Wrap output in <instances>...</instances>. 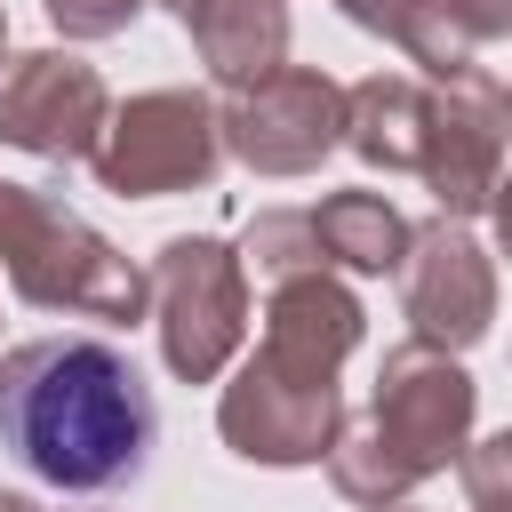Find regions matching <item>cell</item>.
<instances>
[{
    "label": "cell",
    "mask_w": 512,
    "mask_h": 512,
    "mask_svg": "<svg viewBox=\"0 0 512 512\" xmlns=\"http://www.w3.org/2000/svg\"><path fill=\"white\" fill-rule=\"evenodd\" d=\"M0 440L32 480L104 496L152 456V392L104 336H32L0 352Z\"/></svg>",
    "instance_id": "1"
},
{
    "label": "cell",
    "mask_w": 512,
    "mask_h": 512,
    "mask_svg": "<svg viewBox=\"0 0 512 512\" xmlns=\"http://www.w3.org/2000/svg\"><path fill=\"white\" fill-rule=\"evenodd\" d=\"M472 416H480V384L464 376L456 352L432 344H392L376 368V392L360 416H344L336 448H328V480L344 504L376 512L416 496L432 472H448L472 448Z\"/></svg>",
    "instance_id": "2"
},
{
    "label": "cell",
    "mask_w": 512,
    "mask_h": 512,
    "mask_svg": "<svg viewBox=\"0 0 512 512\" xmlns=\"http://www.w3.org/2000/svg\"><path fill=\"white\" fill-rule=\"evenodd\" d=\"M0 280L32 312H80L104 328H136L152 312V280L56 192L0 176Z\"/></svg>",
    "instance_id": "3"
},
{
    "label": "cell",
    "mask_w": 512,
    "mask_h": 512,
    "mask_svg": "<svg viewBox=\"0 0 512 512\" xmlns=\"http://www.w3.org/2000/svg\"><path fill=\"white\" fill-rule=\"evenodd\" d=\"M152 336L176 384H224V368L248 344V272L240 248L216 232H176L152 256Z\"/></svg>",
    "instance_id": "4"
},
{
    "label": "cell",
    "mask_w": 512,
    "mask_h": 512,
    "mask_svg": "<svg viewBox=\"0 0 512 512\" xmlns=\"http://www.w3.org/2000/svg\"><path fill=\"white\" fill-rule=\"evenodd\" d=\"M216 432L240 464H264V472L328 464V448L344 432V384H336V368H312V360H288V352L256 344L224 368Z\"/></svg>",
    "instance_id": "5"
},
{
    "label": "cell",
    "mask_w": 512,
    "mask_h": 512,
    "mask_svg": "<svg viewBox=\"0 0 512 512\" xmlns=\"http://www.w3.org/2000/svg\"><path fill=\"white\" fill-rule=\"evenodd\" d=\"M88 168H96V184L120 192V200L200 192V184L224 168L216 96H200V88H144V96H128V104H112Z\"/></svg>",
    "instance_id": "6"
},
{
    "label": "cell",
    "mask_w": 512,
    "mask_h": 512,
    "mask_svg": "<svg viewBox=\"0 0 512 512\" xmlns=\"http://www.w3.org/2000/svg\"><path fill=\"white\" fill-rule=\"evenodd\" d=\"M504 136H512V112H504V88L464 64L448 80H424V136H416V176L424 192L440 200V216L472 224L488 216L496 184H504Z\"/></svg>",
    "instance_id": "7"
},
{
    "label": "cell",
    "mask_w": 512,
    "mask_h": 512,
    "mask_svg": "<svg viewBox=\"0 0 512 512\" xmlns=\"http://www.w3.org/2000/svg\"><path fill=\"white\" fill-rule=\"evenodd\" d=\"M224 152L256 176H312L336 144H344V80H328L320 64H280L256 88H232L216 104Z\"/></svg>",
    "instance_id": "8"
},
{
    "label": "cell",
    "mask_w": 512,
    "mask_h": 512,
    "mask_svg": "<svg viewBox=\"0 0 512 512\" xmlns=\"http://www.w3.org/2000/svg\"><path fill=\"white\" fill-rule=\"evenodd\" d=\"M400 312H408L416 344L456 352V360L496 328V256L480 248L472 224L424 216V224L408 232V256H400Z\"/></svg>",
    "instance_id": "9"
},
{
    "label": "cell",
    "mask_w": 512,
    "mask_h": 512,
    "mask_svg": "<svg viewBox=\"0 0 512 512\" xmlns=\"http://www.w3.org/2000/svg\"><path fill=\"white\" fill-rule=\"evenodd\" d=\"M104 120H112V88L72 48L0 56V144L32 160H88Z\"/></svg>",
    "instance_id": "10"
},
{
    "label": "cell",
    "mask_w": 512,
    "mask_h": 512,
    "mask_svg": "<svg viewBox=\"0 0 512 512\" xmlns=\"http://www.w3.org/2000/svg\"><path fill=\"white\" fill-rule=\"evenodd\" d=\"M160 8L192 32V48L224 96L256 88L264 72L288 64V0H160Z\"/></svg>",
    "instance_id": "11"
},
{
    "label": "cell",
    "mask_w": 512,
    "mask_h": 512,
    "mask_svg": "<svg viewBox=\"0 0 512 512\" xmlns=\"http://www.w3.org/2000/svg\"><path fill=\"white\" fill-rule=\"evenodd\" d=\"M360 336H368V312L336 272H296V280L264 288V336L256 344L312 360V368H344L360 352Z\"/></svg>",
    "instance_id": "12"
},
{
    "label": "cell",
    "mask_w": 512,
    "mask_h": 512,
    "mask_svg": "<svg viewBox=\"0 0 512 512\" xmlns=\"http://www.w3.org/2000/svg\"><path fill=\"white\" fill-rule=\"evenodd\" d=\"M416 136H424V80L416 72H368L344 88V144L368 168L416 176Z\"/></svg>",
    "instance_id": "13"
},
{
    "label": "cell",
    "mask_w": 512,
    "mask_h": 512,
    "mask_svg": "<svg viewBox=\"0 0 512 512\" xmlns=\"http://www.w3.org/2000/svg\"><path fill=\"white\" fill-rule=\"evenodd\" d=\"M312 216V240H320V264L328 272H400V256H408V216L384 200V192H328L320 208H304Z\"/></svg>",
    "instance_id": "14"
},
{
    "label": "cell",
    "mask_w": 512,
    "mask_h": 512,
    "mask_svg": "<svg viewBox=\"0 0 512 512\" xmlns=\"http://www.w3.org/2000/svg\"><path fill=\"white\" fill-rule=\"evenodd\" d=\"M336 8H344L360 32L392 40L424 80H448V72L472 64V40H464V24H456L448 0H336Z\"/></svg>",
    "instance_id": "15"
},
{
    "label": "cell",
    "mask_w": 512,
    "mask_h": 512,
    "mask_svg": "<svg viewBox=\"0 0 512 512\" xmlns=\"http://www.w3.org/2000/svg\"><path fill=\"white\" fill-rule=\"evenodd\" d=\"M240 272L256 288H280L296 272H328L320 264V240H312V216L304 208H264L248 232H240Z\"/></svg>",
    "instance_id": "16"
},
{
    "label": "cell",
    "mask_w": 512,
    "mask_h": 512,
    "mask_svg": "<svg viewBox=\"0 0 512 512\" xmlns=\"http://www.w3.org/2000/svg\"><path fill=\"white\" fill-rule=\"evenodd\" d=\"M456 472H464L472 512H512V424L488 432V440H472V448L456 456Z\"/></svg>",
    "instance_id": "17"
},
{
    "label": "cell",
    "mask_w": 512,
    "mask_h": 512,
    "mask_svg": "<svg viewBox=\"0 0 512 512\" xmlns=\"http://www.w3.org/2000/svg\"><path fill=\"white\" fill-rule=\"evenodd\" d=\"M40 8H48V24H56L64 40H112V32H128L136 8H152V0H40Z\"/></svg>",
    "instance_id": "18"
},
{
    "label": "cell",
    "mask_w": 512,
    "mask_h": 512,
    "mask_svg": "<svg viewBox=\"0 0 512 512\" xmlns=\"http://www.w3.org/2000/svg\"><path fill=\"white\" fill-rule=\"evenodd\" d=\"M456 8V24H464V40L480 48V40H512V0H448Z\"/></svg>",
    "instance_id": "19"
},
{
    "label": "cell",
    "mask_w": 512,
    "mask_h": 512,
    "mask_svg": "<svg viewBox=\"0 0 512 512\" xmlns=\"http://www.w3.org/2000/svg\"><path fill=\"white\" fill-rule=\"evenodd\" d=\"M488 224H496V248L512 256V176L496 184V200H488Z\"/></svg>",
    "instance_id": "20"
},
{
    "label": "cell",
    "mask_w": 512,
    "mask_h": 512,
    "mask_svg": "<svg viewBox=\"0 0 512 512\" xmlns=\"http://www.w3.org/2000/svg\"><path fill=\"white\" fill-rule=\"evenodd\" d=\"M0 512H48V504H32V496H16V488H0Z\"/></svg>",
    "instance_id": "21"
},
{
    "label": "cell",
    "mask_w": 512,
    "mask_h": 512,
    "mask_svg": "<svg viewBox=\"0 0 512 512\" xmlns=\"http://www.w3.org/2000/svg\"><path fill=\"white\" fill-rule=\"evenodd\" d=\"M376 512H424V504H416V496H400V504H376Z\"/></svg>",
    "instance_id": "22"
},
{
    "label": "cell",
    "mask_w": 512,
    "mask_h": 512,
    "mask_svg": "<svg viewBox=\"0 0 512 512\" xmlns=\"http://www.w3.org/2000/svg\"><path fill=\"white\" fill-rule=\"evenodd\" d=\"M0 56H8V8H0Z\"/></svg>",
    "instance_id": "23"
},
{
    "label": "cell",
    "mask_w": 512,
    "mask_h": 512,
    "mask_svg": "<svg viewBox=\"0 0 512 512\" xmlns=\"http://www.w3.org/2000/svg\"><path fill=\"white\" fill-rule=\"evenodd\" d=\"M504 112H512V88H504Z\"/></svg>",
    "instance_id": "24"
}]
</instances>
